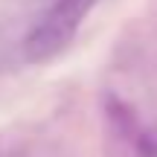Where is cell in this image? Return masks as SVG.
<instances>
[{
	"mask_svg": "<svg viewBox=\"0 0 157 157\" xmlns=\"http://www.w3.org/2000/svg\"><path fill=\"white\" fill-rule=\"evenodd\" d=\"M108 117H111L113 128L134 146V151L140 157H157V128L154 125H146L137 117L134 108H128L122 99L108 96Z\"/></svg>",
	"mask_w": 157,
	"mask_h": 157,
	"instance_id": "obj_2",
	"label": "cell"
},
{
	"mask_svg": "<svg viewBox=\"0 0 157 157\" xmlns=\"http://www.w3.org/2000/svg\"><path fill=\"white\" fill-rule=\"evenodd\" d=\"M99 0H56L23 38V58L29 64H47L58 58L76 41L84 17Z\"/></svg>",
	"mask_w": 157,
	"mask_h": 157,
	"instance_id": "obj_1",
	"label": "cell"
}]
</instances>
